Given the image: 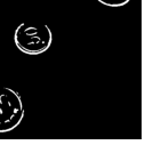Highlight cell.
Wrapping results in <instances>:
<instances>
[{"instance_id": "cell-1", "label": "cell", "mask_w": 161, "mask_h": 161, "mask_svg": "<svg viewBox=\"0 0 161 161\" xmlns=\"http://www.w3.org/2000/svg\"><path fill=\"white\" fill-rule=\"evenodd\" d=\"M16 47L28 55L45 53L53 42V33L47 25H28L21 23L14 33Z\"/></svg>"}, {"instance_id": "cell-3", "label": "cell", "mask_w": 161, "mask_h": 161, "mask_svg": "<svg viewBox=\"0 0 161 161\" xmlns=\"http://www.w3.org/2000/svg\"><path fill=\"white\" fill-rule=\"evenodd\" d=\"M97 1L104 5V6L117 8V7H122L125 5H127L130 0H97Z\"/></svg>"}, {"instance_id": "cell-2", "label": "cell", "mask_w": 161, "mask_h": 161, "mask_svg": "<svg viewBox=\"0 0 161 161\" xmlns=\"http://www.w3.org/2000/svg\"><path fill=\"white\" fill-rule=\"evenodd\" d=\"M24 117L22 97L8 87H0V133L15 129Z\"/></svg>"}]
</instances>
